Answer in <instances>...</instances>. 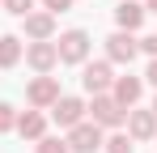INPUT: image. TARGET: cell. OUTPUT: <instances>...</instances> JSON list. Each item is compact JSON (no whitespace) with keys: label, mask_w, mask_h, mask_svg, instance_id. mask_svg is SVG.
Wrapping results in <instances>:
<instances>
[{"label":"cell","mask_w":157,"mask_h":153,"mask_svg":"<svg viewBox=\"0 0 157 153\" xmlns=\"http://www.w3.org/2000/svg\"><path fill=\"white\" fill-rule=\"evenodd\" d=\"M144 4V13H157V0H140Z\"/></svg>","instance_id":"22"},{"label":"cell","mask_w":157,"mask_h":153,"mask_svg":"<svg viewBox=\"0 0 157 153\" xmlns=\"http://www.w3.org/2000/svg\"><path fill=\"white\" fill-rule=\"evenodd\" d=\"M64 140H68V153H98L106 140V132L98 124H89V119H81L77 128H68L64 132Z\"/></svg>","instance_id":"5"},{"label":"cell","mask_w":157,"mask_h":153,"mask_svg":"<svg viewBox=\"0 0 157 153\" xmlns=\"http://www.w3.org/2000/svg\"><path fill=\"white\" fill-rule=\"evenodd\" d=\"M0 9L13 13V17H26V13H34L38 4H34V0H0Z\"/></svg>","instance_id":"17"},{"label":"cell","mask_w":157,"mask_h":153,"mask_svg":"<svg viewBox=\"0 0 157 153\" xmlns=\"http://www.w3.org/2000/svg\"><path fill=\"white\" fill-rule=\"evenodd\" d=\"M26 55V38L21 34H0V68H17Z\"/></svg>","instance_id":"14"},{"label":"cell","mask_w":157,"mask_h":153,"mask_svg":"<svg viewBox=\"0 0 157 153\" xmlns=\"http://www.w3.org/2000/svg\"><path fill=\"white\" fill-rule=\"evenodd\" d=\"M55 51H59V64H72V68H81V64L89 60V51H94V38H89V30L72 26V30H64V34L55 38Z\"/></svg>","instance_id":"2"},{"label":"cell","mask_w":157,"mask_h":153,"mask_svg":"<svg viewBox=\"0 0 157 153\" xmlns=\"http://www.w3.org/2000/svg\"><path fill=\"white\" fill-rule=\"evenodd\" d=\"M21 34H26V43H43V38H55V13L47 9H34L21 17Z\"/></svg>","instance_id":"11"},{"label":"cell","mask_w":157,"mask_h":153,"mask_svg":"<svg viewBox=\"0 0 157 153\" xmlns=\"http://www.w3.org/2000/svg\"><path fill=\"white\" fill-rule=\"evenodd\" d=\"M34 153H68V140L64 136H43V140H34Z\"/></svg>","instance_id":"16"},{"label":"cell","mask_w":157,"mask_h":153,"mask_svg":"<svg viewBox=\"0 0 157 153\" xmlns=\"http://www.w3.org/2000/svg\"><path fill=\"white\" fill-rule=\"evenodd\" d=\"M72 4H77V0H43V9H47V13H55V17H59V13H68Z\"/></svg>","instance_id":"19"},{"label":"cell","mask_w":157,"mask_h":153,"mask_svg":"<svg viewBox=\"0 0 157 153\" xmlns=\"http://www.w3.org/2000/svg\"><path fill=\"white\" fill-rule=\"evenodd\" d=\"M144 85L157 89V60H149V68H144Z\"/></svg>","instance_id":"21"},{"label":"cell","mask_w":157,"mask_h":153,"mask_svg":"<svg viewBox=\"0 0 157 153\" xmlns=\"http://www.w3.org/2000/svg\"><path fill=\"white\" fill-rule=\"evenodd\" d=\"M59 76H51V73H38V76H30L26 81V102L34 106V111H51L55 102H59Z\"/></svg>","instance_id":"3"},{"label":"cell","mask_w":157,"mask_h":153,"mask_svg":"<svg viewBox=\"0 0 157 153\" xmlns=\"http://www.w3.org/2000/svg\"><path fill=\"white\" fill-rule=\"evenodd\" d=\"M149 111H153V115H157V94H153V106H149Z\"/></svg>","instance_id":"23"},{"label":"cell","mask_w":157,"mask_h":153,"mask_svg":"<svg viewBox=\"0 0 157 153\" xmlns=\"http://www.w3.org/2000/svg\"><path fill=\"white\" fill-rule=\"evenodd\" d=\"M140 55L157 60V34H144V38H140Z\"/></svg>","instance_id":"20"},{"label":"cell","mask_w":157,"mask_h":153,"mask_svg":"<svg viewBox=\"0 0 157 153\" xmlns=\"http://www.w3.org/2000/svg\"><path fill=\"white\" fill-rule=\"evenodd\" d=\"M144 17H149V13H144V4H140V0H119V4H115V30L136 34V30L144 26Z\"/></svg>","instance_id":"13"},{"label":"cell","mask_w":157,"mask_h":153,"mask_svg":"<svg viewBox=\"0 0 157 153\" xmlns=\"http://www.w3.org/2000/svg\"><path fill=\"white\" fill-rule=\"evenodd\" d=\"M59 132H68V128H77L81 119H85V98H77V94H59V102L51 106V115H47Z\"/></svg>","instance_id":"7"},{"label":"cell","mask_w":157,"mask_h":153,"mask_svg":"<svg viewBox=\"0 0 157 153\" xmlns=\"http://www.w3.org/2000/svg\"><path fill=\"white\" fill-rule=\"evenodd\" d=\"M136 55H140V38H136V34H128V30H115V34L106 38V60H110V64L132 68V64H136Z\"/></svg>","instance_id":"6"},{"label":"cell","mask_w":157,"mask_h":153,"mask_svg":"<svg viewBox=\"0 0 157 153\" xmlns=\"http://www.w3.org/2000/svg\"><path fill=\"white\" fill-rule=\"evenodd\" d=\"M110 98L119 102L123 111L140 106V98H144V76H132V68H128L123 76H115V81H110Z\"/></svg>","instance_id":"8"},{"label":"cell","mask_w":157,"mask_h":153,"mask_svg":"<svg viewBox=\"0 0 157 153\" xmlns=\"http://www.w3.org/2000/svg\"><path fill=\"white\" fill-rule=\"evenodd\" d=\"M26 60L30 68H34V76L38 73H55L59 68V51H55V38H43V43H26Z\"/></svg>","instance_id":"10"},{"label":"cell","mask_w":157,"mask_h":153,"mask_svg":"<svg viewBox=\"0 0 157 153\" xmlns=\"http://www.w3.org/2000/svg\"><path fill=\"white\" fill-rule=\"evenodd\" d=\"M85 119H89V124H98L102 132H123L128 111H123L119 102L110 98V94H94V98L85 102Z\"/></svg>","instance_id":"1"},{"label":"cell","mask_w":157,"mask_h":153,"mask_svg":"<svg viewBox=\"0 0 157 153\" xmlns=\"http://www.w3.org/2000/svg\"><path fill=\"white\" fill-rule=\"evenodd\" d=\"M13 128H17V106L13 102H0V136L13 132Z\"/></svg>","instance_id":"18"},{"label":"cell","mask_w":157,"mask_h":153,"mask_svg":"<svg viewBox=\"0 0 157 153\" xmlns=\"http://www.w3.org/2000/svg\"><path fill=\"white\" fill-rule=\"evenodd\" d=\"M123 132H128L136 145H144V140H153V136H157V115L149 111V106H132L128 119H123Z\"/></svg>","instance_id":"9"},{"label":"cell","mask_w":157,"mask_h":153,"mask_svg":"<svg viewBox=\"0 0 157 153\" xmlns=\"http://www.w3.org/2000/svg\"><path fill=\"white\" fill-rule=\"evenodd\" d=\"M153 140H157V136H153Z\"/></svg>","instance_id":"24"},{"label":"cell","mask_w":157,"mask_h":153,"mask_svg":"<svg viewBox=\"0 0 157 153\" xmlns=\"http://www.w3.org/2000/svg\"><path fill=\"white\" fill-rule=\"evenodd\" d=\"M110 81H115V64L110 60H85L81 64V89L94 98V94H110Z\"/></svg>","instance_id":"4"},{"label":"cell","mask_w":157,"mask_h":153,"mask_svg":"<svg viewBox=\"0 0 157 153\" xmlns=\"http://www.w3.org/2000/svg\"><path fill=\"white\" fill-rule=\"evenodd\" d=\"M102 153H136V140H132L128 132H110L102 140Z\"/></svg>","instance_id":"15"},{"label":"cell","mask_w":157,"mask_h":153,"mask_svg":"<svg viewBox=\"0 0 157 153\" xmlns=\"http://www.w3.org/2000/svg\"><path fill=\"white\" fill-rule=\"evenodd\" d=\"M47 124H51V119H47V111H34V106H30V111H17V128H13V132H17L21 140L34 145V140H43V136H47Z\"/></svg>","instance_id":"12"}]
</instances>
